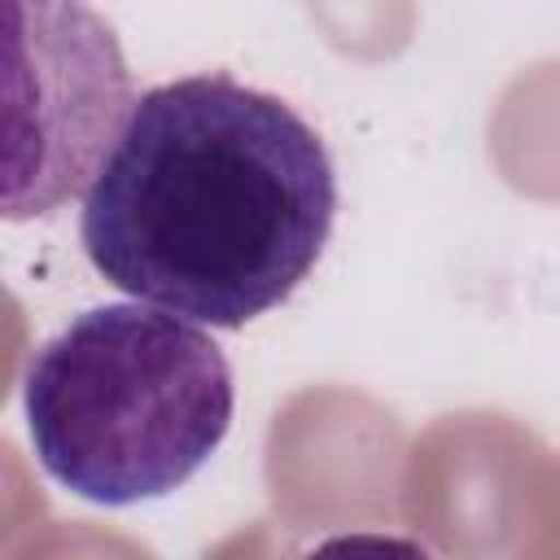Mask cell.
<instances>
[{
  "label": "cell",
  "mask_w": 560,
  "mask_h": 560,
  "mask_svg": "<svg viewBox=\"0 0 560 560\" xmlns=\"http://www.w3.org/2000/svg\"><path fill=\"white\" fill-rule=\"evenodd\" d=\"M332 219L337 166L289 101L184 74L136 96L83 192L79 241L136 302L245 328L298 293Z\"/></svg>",
  "instance_id": "cell-1"
},
{
  "label": "cell",
  "mask_w": 560,
  "mask_h": 560,
  "mask_svg": "<svg viewBox=\"0 0 560 560\" xmlns=\"http://www.w3.org/2000/svg\"><path fill=\"white\" fill-rule=\"evenodd\" d=\"M39 468L101 508L179 490L232 429L223 346L175 311L105 302L44 341L22 376Z\"/></svg>",
  "instance_id": "cell-2"
},
{
  "label": "cell",
  "mask_w": 560,
  "mask_h": 560,
  "mask_svg": "<svg viewBox=\"0 0 560 560\" xmlns=\"http://www.w3.org/2000/svg\"><path fill=\"white\" fill-rule=\"evenodd\" d=\"M131 105L118 31L92 0H0V223L83 197Z\"/></svg>",
  "instance_id": "cell-3"
}]
</instances>
